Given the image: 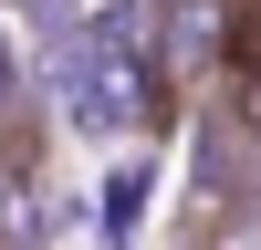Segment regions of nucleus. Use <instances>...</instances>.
Listing matches in <instances>:
<instances>
[{
	"label": "nucleus",
	"instance_id": "obj_1",
	"mask_svg": "<svg viewBox=\"0 0 261 250\" xmlns=\"http://www.w3.org/2000/svg\"><path fill=\"white\" fill-rule=\"evenodd\" d=\"M230 52H241V0H157V63H167V83L230 73Z\"/></svg>",
	"mask_w": 261,
	"mask_h": 250
},
{
	"label": "nucleus",
	"instance_id": "obj_2",
	"mask_svg": "<svg viewBox=\"0 0 261 250\" xmlns=\"http://www.w3.org/2000/svg\"><path fill=\"white\" fill-rule=\"evenodd\" d=\"M0 250H21V188H11V167H0Z\"/></svg>",
	"mask_w": 261,
	"mask_h": 250
}]
</instances>
